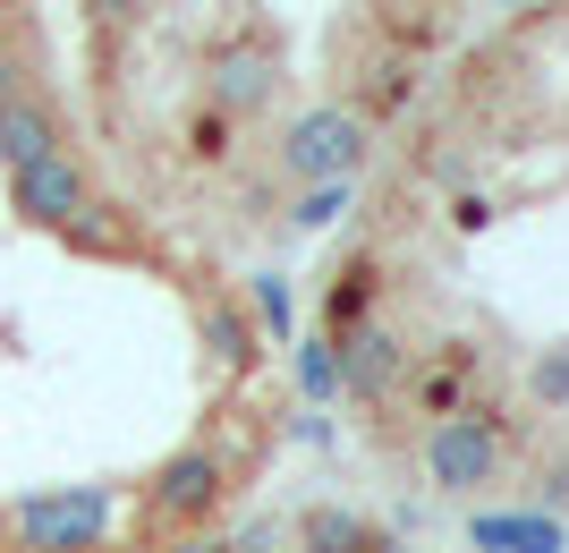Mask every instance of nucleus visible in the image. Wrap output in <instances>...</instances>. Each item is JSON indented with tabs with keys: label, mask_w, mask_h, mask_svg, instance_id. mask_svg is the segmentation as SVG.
<instances>
[{
	"label": "nucleus",
	"mask_w": 569,
	"mask_h": 553,
	"mask_svg": "<svg viewBox=\"0 0 569 553\" xmlns=\"http://www.w3.org/2000/svg\"><path fill=\"white\" fill-rule=\"evenodd\" d=\"M247 315H256V333L289 340V324H298V307H289V282H281V273H256V282H247Z\"/></svg>",
	"instance_id": "obj_14"
},
{
	"label": "nucleus",
	"mask_w": 569,
	"mask_h": 553,
	"mask_svg": "<svg viewBox=\"0 0 569 553\" xmlns=\"http://www.w3.org/2000/svg\"><path fill=\"white\" fill-rule=\"evenodd\" d=\"M9 214H18L26 230H51V239H60L77 214H94V179H86V162L60 145V154H43V162L9 170Z\"/></svg>",
	"instance_id": "obj_6"
},
{
	"label": "nucleus",
	"mask_w": 569,
	"mask_h": 553,
	"mask_svg": "<svg viewBox=\"0 0 569 553\" xmlns=\"http://www.w3.org/2000/svg\"><path fill=\"white\" fill-rule=\"evenodd\" d=\"M170 553H238V545H221V536H188V545H170Z\"/></svg>",
	"instance_id": "obj_21"
},
{
	"label": "nucleus",
	"mask_w": 569,
	"mask_h": 553,
	"mask_svg": "<svg viewBox=\"0 0 569 553\" xmlns=\"http://www.w3.org/2000/svg\"><path fill=\"white\" fill-rule=\"evenodd\" d=\"M9 95H26V69L9 60V51H0V102H9Z\"/></svg>",
	"instance_id": "obj_20"
},
{
	"label": "nucleus",
	"mask_w": 569,
	"mask_h": 553,
	"mask_svg": "<svg viewBox=\"0 0 569 553\" xmlns=\"http://www.w3.org/2000/svg\"><path fill=\"white\" fill-rule=\"evenodd\" d=\"M281 95V34L272 26H230L204 43V111L221 128L230 120H263Z\"/></svg>",
	"instance_id": "obj_3"
},
{
	"label": "nucleus",
	"mask_w": 569,
	"mask_h": 553,
	"mask_svg": "<svg viewBox=\"0 0 569 553\" xmlns=\"http://www.w3.org/2000/svg\"><path fill=\"white\" fill-rule=\"evenodd\" d=\"M349 205H357V188H307L289 221H298V230H332V221L349 214Z\"/></svg>",
	"instance_id": "obj_16"
},
{
	"label": "nucleus",
	"mask_w": 569,
	"mask_h": 553,
	"mask_svg": "<svg viewBox=\"0 0 569 553\" xmlns=\"http://www.w3.org/2000/svg\"><path fill=\"white\" fill-rule=\"evenodd\" d=\"M298 392H307V401H340V366H332V340H298Z\"/></svg>",
	"instance_id": "obj_15"
},
{
	"label": "nucleus",
	"mask_w": 569,
	"mask_h": 553,
	"mask_svg": "<svg viewBox=\"0 0 569 553\" xmlns=\"http://www.w3.org/2000/svg\"><path fill=\"white\" fill-rule=\"evenodd\" d=\"M375 282H382L375 256H349V265L332 273V289H323V324H332V340L357 333V324H375V315H366V307H375Z\"/></svg>",
	"instance_id": "obj_12"
},
{
	"label": "nucleus",
	"mask_w": 569,
	"mask_h": 553,
	"mask_svg": "<svg viewBox=\"0 0 569 553\" xmlns=\"http://www.w3.org/2000/svg\"><path fill=\"white\" fill-rule=\"evenodd\" d=\"M60 145H69L60 137V111L34 86L0 102V170H26V162H43V154H60Z\"/></svg>",
	"instance_id": "obj_8"
},
{
	"label": "nucleus",
	"mask_w": 569,
	"mask_h": 553,
	"mask_svg": "<svg viewBox=\"0 0 569 553\" xmlns=\"http://www.w3.org/2000/svg\"><path fill=\"white\" fill-rule=\"evenodd\" d=\"M289 188H357V170L375 162V111L366 102H307L272 145Z\"/></svg>",
	"instance_id": "obj_2"
},
{
	"label": "nucleus",
	"mask_w": 569,
	"mask_h": 553,
	"mask_svg": "<svg viewBox=\"0 0 569 553\" xmlns=\"http://www.w3.org/2000/svg\"><path fill=\"white\" fill-rule=\"evenodd\" d=\"M221 503H230V460L213 443H188L144 477V520L153 529H204Z\"/></svg>",
	"instance_id": "obj_4"
},
{
	"label": "nucleus",
	"mask_w": 569,
	"mask_h": 553,
	"mask_svg": "<svg viewBox=\"0 0 569 553\" xmlns=\"http://www.w3.org/2000/svg\"><path fill=\"white\" fill-rule=\"evenodd\" d=\"M119 485H43L0 503V553H102L119 536Z\"/></svg>",
	"instance_id": "obj_1"
},
{
	"label": "nucleus",
	"mask_w": 569,
	"mask_h": 553,
	"mask_svg": "<svg viewBox=\"0 0 569 553\" xmlns=\"http://www.w3.org/2000/svg\"><path fill=\"white\" fill-rule=\"evenodd\" d=\"M451 221H459V230H485V221H493V196H459Z\"/></svg>",
	"instance_id": "obj_19"
},
{
	"label": "nucleus",
	"mask_w": 569,
	"mask_h": 553,
	"mask_svg": "<svg viewBox=\"0 0 569 553\" xmlns=\"http://www.w3.org/2000/svg\"><path fill=\"white\" fill-rule=\"evenodd\" d=\"M468 366H476V349H468V340H451V358L417 375V401H426V417H459V409H468V392H459V384H468Z\"/></svg>",
	"instance_id": "obj_13"
},
{
	"label": "nucleus",
	"mask_w": 569,
	"mask_h": 553,
	"mask_svg": "<svg viewBox=\"0 0 569 553\" xmlns=\"http://www.w3.org/2000/svg\"><path fill=\"white\" fill-rule=\"evenodd\" d=\"M527 384H536V401H545V409H569V349H545Z\"/></svg>",
	"instance_id": "obj_17"
},
{
	"label": "nucleus",
	"mask_w": 569,
	"mask_h": 553,
	"mask_svg": "<svg viewBox=\"0 0 569 553\" xmlns=\"http://www.w3.org/2000/svg\"><path fill=\"white\" fill-rule=\"evenodd\" d=\"M501 460H510V443H501L493 409H459V417H433L426 426V477L442 494H485L501 477Z\"/></svg>",
	"instance_id": "obj_5"
},
{
	"label": "nucleus",
	"mask_w": 569,
	"mask_h": 553,
	"mask_svg": "<svg viewBox=\"0 0 569 553\" xmlns=\"http://www.w3.org/2000/svg\"><path fill=\"white\" fill-rule=\"evenodd\" d=\"M196 324H204V349H213V366H221V375H256L263 333H256V315L238 307V298L204 289V298H196Z\"/></svg>",
	"instance_id": "obj_9"
},
{
	"label": "nucleus",
	"mask_w": 569,
	"mask_h": 553,
	"mask_svg": "<svg viewBox=\"0 0 569 553\" xmlns=\"http://www.w3.org/2000/svg\"><path fill=\"white\" fill-rule=\"evenodd\" d=\"M77 9H86V26H94V34H119V26L144 18V0H77Z\"/></svg>",
	"instance_id": "obj_18"
},
{
	"label": "nucleus",
	"mask_w": 569,
	"mask_h": 553,
	"mask_svg": "<svg viewBox=\"0 0 569 553\" xmlns=\"http://www.w3.org/2000/svg\"><path fill=\"white\" fill-rule=\"evenodd\" d=\"M468 545L476 553H561V520L552 511H476Z\"/></svg>",
	"instance_id": "obj_10"
},
{
	"label": "nucleus",
	"mask_w": 569,
	"mask_h": 553,
	"mask_svg": "<svg viewBox=\"0 0 569 553\" xmlns=\"http://www.w3.org/2000/svg\"><path fill=\"white\" fill-rule=\"evenodd\" d=\"M332 366H340V392L349 401H391L408 384V340L391 324H357V333L332 340Z\"/></svg>",
	"instance_id": "obj_7"
},
{
	"label": "nucleus",
	"mask_w": 569,
	"mask_h": 553,
	"mask_svg": "<svg viewBox=\"0 0 569 553\" xmlns=\"http://www.w3.org/2000/svg\"><path fill=\"white\" fill-rule=\"evenodd\" d=\"M298 545H307V553H400L382 529H366V520L340 511V503H315L307 520H298Z\"/></svg>",
	"instance_id": "obj_11"
}]
</instances>
